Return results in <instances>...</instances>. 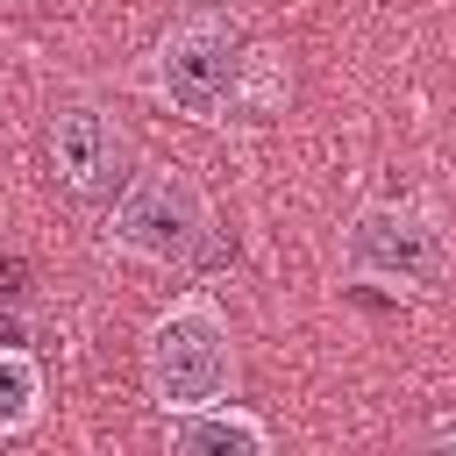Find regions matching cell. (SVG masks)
Here are the masks:
<instances>
[{
    "label": "cell",
    "instance_id": "obj_1",
    "mask_svg": "<svg viewBox=\"0 0 456 456\" xmlns=\"http://www.w3.org/2000/svg\"><path fill=\"white\" fill-rule=\"evenodd\" d=\"M142 385H150V406L171 420V413H200L214 399H235L242 385V349H235V328L228 314L207 299V292H178L150 335H142Z\"/></svg>",
    "mask_w": 456,
    "mask_h": 456
},
{
    "label": "cell",
    "instance_id": "obj_2",
    "mask_svg": "<svg viewBox=\"0 0 456 456\" xmlns=\"http://www.w3.org/2000/svg\"><path fill=\"white\" fill-rule=\"evenodd\" d=\"M449 271H456L449 221L420 200H370L342 228V278H356V285L435 299L449 285Z\"/></svg>",
    "mask_w": 456,
    "mask_h": 456
},
{
    "label": "cell",
    "instance_id": "obj_3",
    "mask_svg": "<svg viewBox=\"0 0 456 456\" xmlns=\"http://www.w3.org/2000/svg\"><path fill=\"white\" fill-rule=\"evenodd\" d=\"M249 43L228 14H185L157 36V57H150V86L171 114L214 128V121H235L242 107V86H249Z\"/></svg>",
    "mask_w": 456,
    "mask_h": 456
},
{
    "label": "cell",
    "instance_id": "obj_4",
    "mask_svg": "<svg viewBox=\"0 0 456 456\" xmlns=\"http://www.w3.org/2000/svg\"><path fill=\"white\" fill-rule=\"evenodd\" d=\"M100 235L135 264H192L214 242V200L185 164H135V178L107 200Z\"/></svg>",
    "mask_w": 456,
    "mask_h": 456
},
{
    "label": "cell",
    "instance_id": "obj_5",
    "mask_svg": "<svg viewBox=\"0 0 456 456\" xmlns=\"http://www.w3.org/2000/svg\"><path fill=\"white\" fill-rule=\"evenodd\" d=\"M50 164L78 200H114L135 178V135L114 107L71 100V107L50 114Z\"/></svg>",
    "mask_w": 456,
    "mask_h": 456
},
{
    "label": "cell",
    "instance_id": "obj_6",
    "mask_svg": "<svg viewBox=\"0 0 456 456\" xmlns=\"http://www.w3.org/2000/svg\"><path fill=\"white\" fill-rule=\"evenodd\" d=\"M164 449L171 456H264L271 449V428L235 406V399H214L200 413H171L164 420Z\"/></svg>",
    "mask_w": 456,
    "mask_h": 456
},
{
    "label": "cell",
    "instance_id": "obj_7",
    "mask_svg": "<svg viewBox=\"0 0 456 456\" xmlns=\"http://www.w3.org/2000/svg\"><path fill=\"white\" fill-rule=\"evenodd\" d=\"M43 420V363L21 342H0V435H28Z\"/></svg>",
    "mask_w": 456,
    "mask_h": 456
},
{
    "label": "cell",
    "instance_id": "obj_8",
    "mask_svg": "<svg viewBox=\"0 0 456 456\" xmlns=\"http://www.w3.org/2000/svg\"><path fill=\"white\" fill-rule=\"evenodd\" d=\"M428 449H456V413H442V420H428V435H420Z\"/></svg>",
    "mask_w": 456,
    "mask_h": 456
},
{
    "label": "cell",
    "instance_id": "obj_9",
    "mask_svg": "<svg viewBox=\"0 0 456 456\" xmlns=\"http://www.w3.org/2000/svg\"><path fill=\"white\" fill-rule=\"evenodd\" d=\"M0 7H14V14H21V7H43V0H0Z\"/></svg>",
    "mask_w": 456,
    "mask_h": 456
}]
</instances>
